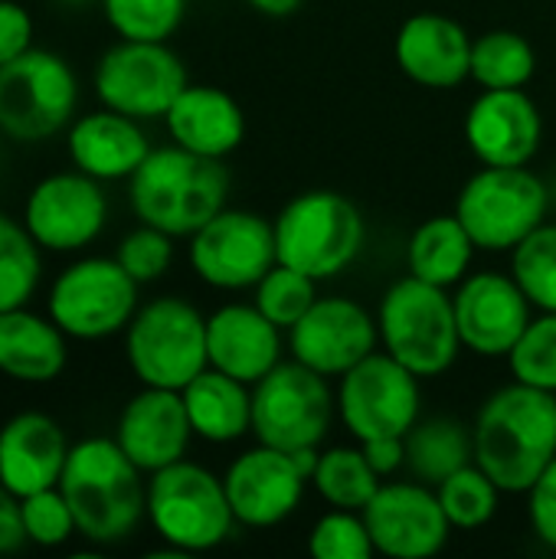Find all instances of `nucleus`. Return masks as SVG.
Masks as SVG:
<instances>
[{"label":"nucleus","instance_id":"nucleus-10","mask_svg":"<svg viewBox=\"0 0 556 559\" xmlns=\"http://www.w3.org/2000/svg\"><path fill=\"white\" fill-rule=\"evenodd\" d=\"M551 190L524 167H482L456 200V216L478 249L511 252L524 236L547 223Z\"/></svg>","mask_w":556,"mask_h":559},{"label":"nucleus","instance_id":"nucleus-19","mask_svg":"<svg viewBox=\"0 0 556 559\" xmlns=\"http://www.w3.org/2000/svg\"><path fill=\"white\" fill-rule=\"evenodd\" d=\"M462 347L478 357H508L524 328L531 324L534 305L514 282L501 272H469L452 295Z\"/></svg>","mask_w":556,"mask_h":559},{"label":"nucleus","instance_id":"nucleus-31","mask_svg":"<svg viewBox=\"0 0 556 559\" xmlns=\"http://www.w3.org/2000/svg\"><path fill=\"white\" fill-rule=\"evenodd\" d=\"M537 72L534 46L514 29H488L472 39V69L482 88H524Z\"/></svg>","mask_w":556,"mask_h":559},{"label":"nucleus","instance_id":"nucleus-14","mask_svg":"<svg viewBox=\"0 0 556 559\" xmlns=\"http://www.w3.org/2000/svg\"><path fill=\"white\" fill-rule=\"evenodd\" d=\"M187 255L193 275L216 292L256 288L259 278L279 262L275 229L252 210L223 206L190 236Z\"/></svg>","mask_w":556,"mask_h":559},{"label":"nucleus","instance_id":"nucleus-36","mask_svg":"<svg viewBox=\"0 0 556 559\" xmlns=\"http://www.w3.org/2000/svg\"><path fill=\"white\" fill-rule=\"evenodd\" d=\"M315 301H318V282L282 262H275L252 288V305L282 331H292Z\"/></svg>","mask_w":556,"mask_h":559},{"label":"nucleus","instance_id":"nucleus-28","mask_svg":"<svg viewBox=\"0 0 556 559\" xmlns=\"http://www.w3.org/2000/svg\"><path fill=\"white\" fill-rule=\"evenodd\" d=\"M184 406L193 426V436L213 445H229L252 432V386L206 367L184 390Z\"/></svg>","mask_w":556,"mask_h":559},{"label":"nucleus","instance_id":"nucleus-1","mask_svg":"<svg viewBox=\"0 0 556 559\" xmlns=\"http://www.w3.org/2000/svg\"><path fill=\"white\" fill-rule=\"evenodd\" d=\"M59 491L72 508L79 537L92 547H115L147 521L144 472L125 455L115 436L72 442Z\"/></svg>","mask_w":556,"mask_h":559},{"label":"nucleus","instance_id":"nucleus-46","mask_svg":"<svg viewBox=\"0 0 556 559\" xmlns=\"http://www.w3.org/2000/svg\"><path fill=\"white\" fill-rule=\"evenodd\" d=\"M246 7H252L262 16L282 20V16H292L301 7V0H246Z\"/></svg>","mask_w":556,"mask_h":559},{"label":"nucleus","instance_id":"nucleus-25","mask_svg":"<svg viewBox=\"0 0 556 559\" xmlns=\"http://www.w3.org/2000/svg\"><path fill=\"white\" fill-rule=\"evenodd\" d=\"M206 357L210 367L252 386L282 364V328L256 305H223L206 318Z\"/></svg>","mask_w":556,"mask_h":559},{"label":"nucleus","instance_id":"nucleus-6","mask_svg":"<svg viewBox=\"0 0 556 559\" xmlns=\"http://www.w3.org/2000/svg\"><path fill=\"white\" fill-rule=\"evenodd\" d=\"M275 252L315 282L341 275L364 249L367 223L360 210L338 190H305L272 219Z\"/></svg>","mask_w":556,"mask_h":559},{"label":"nucleus","instance_id":"nucleus-18","mask_svg":"<svg viewBox=\"0 0 556 559\" xmlns=\"http://www.w3.org/2000/svg\"><path fill=\"white\" fill-rule=\"evenodd\" d=\"M305 468L295 462L292 452L272 449V445H256L242 452L223 475L229 508L242 527L269 531L288 521L308 488Z\"/></svg>","mask_w":556,"mask_h":559},{"label":"nucleus","instance_id":"nucleus-45","mask_svg":"<svg viewBox=\"0 0 556 559\" xmlns=\"http://www.w3.org/2000/svg\"><path fill=\"white\" fill-rule=\"evenodd\" d=\"M23 544H26V537H23V524H20V498L0 485V557L20 550Z\"/></svg>","mask_w":556,"mask_h":559},{"label":"nucleus","instance_id":"nucleus-24","mask_svg":"<svg viewBox=\"0 0 556 559\" xmlns=\"http://www.w3.org/2000/svg\"><path fill=\"white\" fill-rule=\"evenodd\" d=\"M141 124L144 121L111 111L105 105L98 111L72 118L66 134L72 167L102 183L128 180L151 154V138Z\"/></svg>","mask_w":556,"mask_h":559},{"label":"nucleus","instance_id":"nucleus-35","mask_svg":"<svg viewBox=\"0 0 556 559\" xmlns=\"http://www.w3.org/2000/svg\"><path fill=\"white\" fill-rule=\"evenodd\" d=\"M511 275L537 311H556V223H541L511 249Z\"/></svg>","mask_w":556,"mask_h":559},{"label":"nucleus","instance_id":"nucleus-20","mask_svg":"<svg viewBox=\"0 0 556 559\" xmlns=\"http://www.w3.org/2000/svg\"><path fill=\"white\" fill-rule=\"evenodd\" d=\"M469 151L485 167H524L544 141V118L524 88H482L465 115Z\"/></svg>","mask_w":556,"mask_h":559},{"label":"nucleus","instance_id":"nucleus-26","mask_svg":"<svg viewBox=\"0 0 556 559\" xmlns=\"http://www.w3.org/2000/svg\"><path fill=\"white\" fill-rule=\"evenodd\" d=\"M164 124L174 144L216 160L229 157L246 138L242 105L216 85H187L164 115Z\"/></svg>","mask_w":556,"mask_h":559},{"label":"nucleus","instance_id":"nucleus-23","mask_svg":"<svg viewBox=\"0 0 556 559\" xmlns=\"http://www.w3.org/2000/svg\"><path fill=\"white\" fill-rule=\"evenodd\" d=\"M397 62L423 88H456L472 69L469 29L442 13H413L397 33Z\"/></svg>","mask_w":556,"mask_h":559},{"label":"nucleus","instance_id":"nucleus-34","mask_svg":"<svg viewBox=\"0 0 556 559\" xmlns=\"http://www.w3.org/2000/svg\"><path fill=\"white\" fill-rule=\"evenodd\" d=\"M436 495L452 531H478L498 514V501L505 491L488 478L485 468L472 462L456 475H449L442 485H436Z\"/></svg>","mask_w":556,"mask_h":559},{"label":"nucleus","instance_id":"nucleus-8","mask_svg":"<svg viewBox=\"0 0 556 559\" xmlns=\"http://www.w3.org/2000/svg\"><path fill=\"white\" fill-rule=\"evenodd\" d=\"M138 288L115 255H82L49 282L46 314L69 341H108L125 334L141 308Z\"/></svg>","mask_w":556,"mask_h":559},{"label":"nucleus","instance_id":"nucleus-42","mask_svg":"<svg viewBox=\"0 0 556 559\" xmlns=\"http://www.w3.org/2000/svg\"><path fill=\"white\" fill-rule=\"evenodd\" d=\"M528 518L537 540L556 550V459L528 491Z\"/></svg>","mask_w":556,"mask_h":559},{"label":"nucleus","instance_id":"nucleus-30","mask_svg":"<svg viewBox=\"0 0 556 559\" xmlns=\"http://www.w3.org/2000/svg\"><path fill=\"white\" fill-rule=\"evenodd\" d=\"M403 445L410 475L429 488L475 462V432L449 416H419V423L403 436Z\"/></svg>","mask_w":556,"mask_h":559},{"label":"nucleus","instance_id":"nucleus-17","mask_svg":"<svg viewBox=\"0 0 556 559\" xmlns=\"http://www.w3.org/2000/svg\"><path fill=\"white\" fill-rule=\"evenodd\" d=\"M380 344L377 318L354 298H321L288 331L292 360L321 377H344Z\"/></svg>","mask_w":556,"mask_h":559},{"label":"nucleus","instance_id":"nucleus-27","mask_svg":"<svg viewBox=\"0 0 556 559\" xmlns=\"http://www.w3.org/2000/svg\"><path fill=\"white\" fill-rule=\"evenodd\" d=\"M69 367V337L49 314L26 308L0 311V373L13 383L43 386Z\"/></svg>","mask_w":556,"mask_h":559},{"label":"nucleus","instance_id":"nucleus-41","mask_svg":"<svg viewBox=\"0 0 556 559\" xmlns=\"http://www.w3.org/2000/svg\"><path fill=\"white\" fill-rule=\"evenodd\" d=\"M115 259L121 262V269L138 282V285H151L157 278H164L174 265V236H167L164 229H154L147 223H141L138 229H131L118 249Z\"/></svg>","mask_w":556,"mask_h":559},{"label":"nucleus","instance_id":"nucleus-5","mask_svg":"<svg viewBox=\"0 0 556 559\" xmlns=\"http://www.w3.org/2000/svg\"><path fill=\"white\" fill-rule=\"evenodd\" d=\"M380 344L419 380L442 377L462 354L449 288L406 275L387 288L377 308Z\"/></svg>","mask_w":556,"mask_h":559},{"label":"nucleus","instance_id":"nucleus-40","mask_svg":"<svg viewBox=\"0 0 556 559\" xmlns=\"http://www.w3.org/2000/svg\"><path fill=\"white\" fill-rule=\"evenodd\" d=\"M308 554L315 559H367L377 550H374V540L360 511L331 508L311 527Z\"/></svg>","mask_w":556,"mask_h":559},{"label":"nucleus","instance_id":"nucleus-12","mask_svg":"<svg viewBox=\"0 0 556 559\" xmlns=\"http://www.w3.org/2000/svg\"><path fill=\"white\" fill-rule=\"evenodd\" d=\"M92 85L105 108L138 121H164L190 79L184 59L167 43L118 39L95 62Z\"/></svg>","mask_w":556,"mask_h":559},{"label":"nucleus","instance_id":"nucleus-32","mask_svg":"<svg viewBox=\"0 0 556 559\" xmlns=\"http://www.w3.org/2000/svg\"><path fill=\"white\" fill-rule=\"evenodd\" d=\"M311 485L324 504L344 508V511H364L370 504V498L380 491L383 478L370 468L360 445L357 449L338 445V449H328L318 455Z\"/></svg>","mask_w":556,"mask_h":559},{"label":"nucleus","instance_id":"nucleus-39","mask_svg":"<svg viewBox=\"0 0 556 559\" xmlns=\"http://www.w3.org/2000/svg\"><path fill=\"white\" fill-rule=\"evenodd\" d=\"M20 524H23L26 544L43 547V550L66 547L72 537H79L72 508H69L66 495L59 491V485L20 498Z\"/></svg>","mask_w":556,"mask_h":559},{"label":"nucleus","instance_id":"nucleus-21","mask_svg":"<svg viewBox=\"0 0 556 559\" xmlns=\"http://www.w3.org/2000/svg\"><path fill=\"white\" fill-rule=\"evenodd\" d=\"M193 426L180 390L141 386L118 413L115 442L144 472L154 475L180 459H187Z\"/></svg>","mask_w":556,"mask_h":559},{"label":"nucleus","instance_id":"nucleus-33","mask_svg":"<svg viewBox=\"0 0 556 559\" xmlns=\"http://www.w3.org/2000/svg\"><path fill=\"white\" fill-rule=\"evenodd\" d=\"M43 282V249L13 216L0 210V311L26 308Z\"/></svg>","mask_w":556,"mask_h":559},{"label":"nucleus","instance_id":"nucleus-4","mask_svg":"<svg viewBox=\"0 0 556 559\" xmlns=\"http://www.w3.org/2000/svg\"><path fill=\"white\" fill-rule=\"evenodd\" d=\"M147 524L167 554L190 557L223 547L236 531V514L223 478L197 462H174L147 475Z\"/></svg>","mask_w":556,"mask_h":559},{"label":"nucleus","instance_id":"nucleus-13","mask_svg":"<svg viewBox=\"0 0 556 559\" xmlns=\"http://www.w3.org/2000/svg\"><path fill=\"white\" fill-rule=\"evenodd\" d=\"M419 413H423L419 377L387 350H374L341 377L338 416L357 442L377 436L403 439L419 423Z\"/></svg>","mask_w":556,"mask_h":559},{"label":"nucleus","instance_id":"nucleus-11","mask_svg":"<svg viewBox=\"0 0 556 559\" xmlns=\"http://www.w3.org/2000/svg\"><path fill=\"white\" fill-rule=\"evenodd\" d=\"M334 409L338 396L328 377L298 360L272 367L252 383V436L282 452L318 449L331 432Z\"/></svg>","mask_w":556,"mask_h":559},{"label":"nucleus","instance_id":"nucleus-2","mask_svg":"<svg viewBox=\"0 0 556 559\" xmlns=\"http://www.w3.org/2000/svg\"><path fill=\"white\" fill-rule=\"evenodd\" d=\"M472 432L475 465L505 495H528L556 459V393L514 380L482 403Z\"/></svg>","mask_w":556,"mask_h":559},{"label":"nucleus","instance_id":"nucleus-38","mask_svg":"<svg viewBox=\"0 0 556 559\" xmlns=\"http://www.w3.org/2000/svg\"><path fill=\"white\" fill-rule=\"evenodd\" d=\"M505 360L518 383L556 393V311H541V318H531Z\"/></svg>","mask_w":556,"mask_h":559},{"label":"nucleus","instance_id":"nucleus-9","mask_svg":"<svg viewBox=\"0 0 556 559\" xmlns=\"http://www.w3.org/2000/svg\"><path fill=\"white\" fill-rule=\"evenodd\" d=\"M79 79L66 56L29 49L0 66V134L16 144H39L75 118Z\"/></svg>","mask_w":556,"mask_h":559},{"label":"nucleus","instance_id":"nucleus-15","mask_svg":"<svg viewBox=\"0 0 556 559\" xmlns=\"http://www.w3.org/2000/svg\"><path fill=\"white\" fill-rule=\"evenodd\" d=\"M20 219L43 252L72 255L88 249L105 233L108 197L102 180L75 167L56 170L29 187Z\"/></svg>","mask_w":556,"mask_h":559},{"label":"nucleus","instance_id":"nucleus-3","mask_svg":"<svg viewBox=\"0 0 556 559\" xmlns=\"http://www.w3.org/2000/svg\"><path fill=\"white\" fill-rule=\"evenodd\" d=\"M229 197V170L216 157L193 154L180 144L151 147L144 164L128 177V203L138 223L190 239L210 223Z\"/></svg>","mask_w":556,"mask_h":559},{"label":"nucleus","instance_id":"nucleus-37","mask_svg":"<svg viewBox=\"0 0 556 559\" xmlns=\"http://www.w3.org/2000/svg\"><path fill=\"white\" fill-rule=\"evenodd\" d=\"M98 3L118 39L167 43L187 16V0H98Z\"/></svg>","mask_w":556,"mask_h":559},{"label":"nucleus","instance_id":"nucleus-29","mask_svg":"<svg viewBox=\"0 0 556 559\" xmlns=\"http://www.w3.org/2000/svg\"><path fill=\"white\" fill-rule=\"evenodd\" d=\"M475 239L462 226V219L452 216H433L416 233L410 236L406 246V269L410 275L439 285V288H456L469 272L475 259Z\"/></svg>","mask_w":556,"mask_h":559},{"label":"nucleus","instance_id":"nucleus-44","mask_svg":"<svg viewBox=\"0 0 556 559\" xmlns=\"http://www.w3.org/2000/svg\"><path fill=\"white\" fill-rule=\"evenodd\" d=\"M360 452L364 459L370 462V468L380 475V478H390L397 475L400 468H406V445L400 436H377V439H367L360 442Z\"/></svg>","mask_w":556,"mask_h":559},{"label":"nucleus","instance_id":"nucleus-43","mask_svg":"<svg viewBox=\"0 0 556 559\" xmlns=\"http://www.w3.org/2000/svg\"><path fill=\"white\" fill-rule=\"evenodd\" d=\"M33 49V16L16 0H0V66Z\"/></svg>","mask_w":556,"mask_h":559},{"label":"nucleus","instance_id":"nucleus-47","mask_svg":"<svg viewBox=\"0 0 556 559\" xmlns=\"http://www.w3.org/2000/svg\"><path fill=\"white\" fill-rule=\"evenodd\" d=\"M62 3H72V7H82V3H88V0H62Z\"/></svg>","mask_w":556,"mask_h":559},{"label":"nucleus","instance_id":"nucleus-7","mask_svg":"<svg viewBox=\"0 0 556 559\" xmlns=\"http://www.w3.org/2000/svg\"><path fill=\"white\" fill-rule=\"evenodd\" d=\"M125 360L141 386L184 390L210 367L206 318L187 298H151L125 328Z\"/></svg>","mask_w":556,"mask_h":559},{"label":"nucleus","instance_id":"nucleus-16","mask_svg":"<svg viewBox=\"0 0 556 559\" xmlns=\"http://www.w3.org/2000/svg\"><path fill=\"white\" fill-rule=\"evenodd\" d=\"M374 550L390 559L436 557L452 534L436 488L423 481H387L360 511Z\"/></svg>","mask_w":556,"mask_h":559},{"label":"nucleus","instance_id":"nucleus-22","mask_svg":"<svg viewBox=\"0 0 556 559\" xmlns=\"http://www.w3.org/2000/svg\"><path fill=\"white\" fill-rule=\"evenodd\" d=\"M69 449L66 429L52 416L39 409L10 416L0 426V485L16 498L56 488Z\"/></svg>","mask_w":556,"mask_h":559}]
</instances>
